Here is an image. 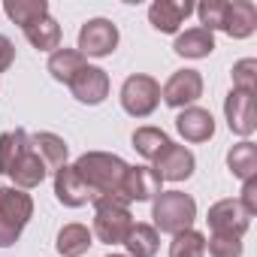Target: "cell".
Segmentation results:
<instances>
[{
	"label": "cell",
	"instance_id": "cell-1",
	"mask_svg": "<svg viewBox=\"0 0 257 257\" xmlns=\"http://www.w3.org/2000/svg\"><path fill=\"white\" fill-rule=\"evenodd\" d=\"M127 167L131 164H124L118 155L112 152H85L76 158L73 170L76 176L94 191V197H118L121 191V179L127 173ZM121 200V197H118Z\"/></svg>",
	"mask_w": 257,
	"mask_h": 257
},
{
	"label": "cell",
	"instance_id": "cell-2",
	"mask_svg": "<svg viewBox=\"0 0 257 257\" xmlns=\"http://www.w3.org/2000/svg\"><path fill=\"white\" fill-rule=\"evenodd\" d=\"M152 218H155L152 227L158 233L176 236V233L194 227V221H197V203L185 191H161L152 200Z\"/></svg>",
	"mask_w": 257,
	"mask_h": 257
},
{
	"label": "cell",
	"instance_id": "cell-3",
	"mask_svg": "<svg viewBox=\"0 0 257 257\" xmlns=\"http://www.w3.org/2000/svg\"><path fill=\"white\" fill-rule=\"evenodd\" d=\"M31 218H34V197L28 191L13 185L0 188V248L16 245Z\"/></svg>",
	"mask_w": 257,
	"mask_h": 257
},
{
	"label": "cell",
	"instance_id": "cell-4",
	"mask_svg": "<svg viewBox=\"0 0 257 257\" xmlns=\"http://www.w3.org/2000/svg\"><path fill=\"white\" fill-rule=\"evenodd\" d=\"M134 227V215L131 206L118 197H97L94 200V239H100L103 245H121L124 236Z\"/></svg>",
	"mask_w": 257,
	"mask_h": 257
},
{
	"label": "cell",
	"instance_id": "cell-5",
	"mask_svg": "<svg viewBox=\"0 0 257 257\" xmlns=\"http://www.w3.org/2000/svg\"><path fill=\"white\" fill-rule=\"evenodd\" d=\"M161 106V82L149 73H134L121 85V109L131 118H149Z\"/></svg>",
	"mask_w": 257,
	"mask_h": 257
},
{
	"label": "cell",
	"instance_id": "cell-6",
	"mask_svg": "<svg viewBox=\"0 0 257 257\" xmlns=\"http://www.w3.org/2000/svg\"><path fill=\"white\" fill-rule=\"evenodd\" d=\"M118 28L109 19H88L79 28V52L85 58H109L118 49Z\"/></svg>",
	"mask_w": 257,
	"mask_h": 257
},
{
	"label": "cell",
	"instance_id": "cell-7",
	"mask_svg": "<svg viewBox=\"0 0 257 257\" xmlns=\"http://www.w3.org/2000/svg\"><path fill=\"white\" fill-rule=\"evenodd\" d=\"M224 118H227V127L236 137L248 140L257 131V100H254V94L230 88V94L224 97Z\"/></svg>",
	"mask_w": 257,
	"mask_h": 257
},
{
	"label": "cell",
	"instance_id": "cell-8",
	"mask_svg": "<svg viewBox=\"0 0 257 257\" xmlns=\"http://www.w3.org/2000/svg\"><path fill=\"white\" fill-rule=\"evenodd\" d=\"M203 97V76L200 70H176L164 88H161V100L173 109H188V106H197V100Z\"/></svg>",
	"mask_w": 257,
	"mask_h": 257
},
{
	"label": "cell",
	"instance_id": "cell-9",
	"mask_svg": "<svg viewBox=\"0 0 257 257\" xmlns=\"http://www.w3.org/2000/svg\"><path fill=\"white\" fill-rule=\"evenodd\" d=\"M206 221H209V230L212 233H218V236H236V239H242L248 233V227H251V218L245 215V209L233 197L212 203Z\"/></svg>",
	"mask_w": 257,
	"mask_h": 257
},
{
	"label": "cell",
	"instance_id": "cell-10",
	"mask_svg": "<svg viewBox=\"0 0 257 257\" xmlns=\"http://www.w3.org/2000/svg\"><path fill=\"white\" fill-rule=\"evenodd\" d=\"M164 182H161V176L152 170V167H146V164H140V167H127V173H124V179H121V191H118V197L131 206V203H149V200H155L164 188H161Z\"/></svg>",
	"mask_w": 257,
	"mask_h": 257
},
{
	"label": "cell",
	"instance_id": "cell-11",
	"mask_svg": "<svg viewBox=\"0 0 257 257\" xmlns=\"http://www.w3.org/2000/svg\"><path fill=\"white\" fill-rule=\"evenodd\" d=\"M155 173L161 176V182H188L194 176V167H197V158L191 149L179 146V143H170L155 161H152Z\"/></svg>",
	"mask_w": 257,
	"mask_h": 257
},
{
	"label": "cell",
	"instance_id": "cell-12",
	"mask_svg": "<svg viewBox=\"0 0 257 257\" xmlns=\"http://www.w3.org/2000/svg\"><path fill=\"white\" fill-rule=\"evenodd\" d=\"M70 91H73V97H76L79 103H85V106H100V103L109 97V73H106L103 67L88 64V67H82V70L73 76Z\"/></svg>",
	"mask_w": 257,
	"mask_h": 257
},
{
	"label": "cell",
	"instance_id": "cell-13",
	"mask_svg": "<svg viewBox=\"0 0 257 257\" xmlns=\"http://www.w3.org/2000/svg\"><path fill=\"white\" fill-rule=\"evenodd\" d=\"M55 197H58V203L67 206V209H82V206H88V203L97 200L94 191L76 176L73 164H64L61 170H55Z\"/></svg>",
	"mask_w": 257,
	"mask_h": 257
},
{
	"label": "cell",
	"instance_id": "cell-14",
	"mask_svg": "<svg viewBox=\"0 0 257 257\" xmlns=\"http://www.w3.org/2000/svg\"><path fill=\"white\" fill-rule=\"evenodd\" d=\"M176 131L185 143H209L215 137V118L203 106H188L176 115Z\"/></svg>",
	"mask_w": 257,
	"mask_h": 257
},
{
	"label": "cell",
	"instance_id": "cell-15",
	"mask_svg": "<svg viewBox=\"0 0 257 257\" xmlns=\"http://www.w3.org/2000/svg\"><path fill=\"white\" fill-rule=\"evenodd\" d=\"M194 13L191 0H155L149 7V25L161 34H179V28Z\"/></svg>",
	"mask_w": 257,
	"mask_h": 257
},
{
	"label": "cell",
	"instance_id": "cell-16",
	"mask_svg": "<svg viewBox=\"0 0 257 257\" xmlns=\"http://www.w3.org/2000/svg\"><path fill=\"white\" fill-rule=\"evenodd\" d=\"M221 31L230 40H248L257 31V7L251 0H227V10H224V25Z\"/></svg>",
	"mask_w": 257,
	"mask_h": 257
},
{
	"label": "cell",
	"instance_id": "cell-17",
	"mask_svg": "<svg viewBox=\"0 0 257 257\" xmlns=\"http://www.w3.org/2000/svg\"><path fill=\"white\" fill-rule=\"evenodd\" d=\"M46 176H49V170H46L43 158L37 155V149H34V143H31V149L19 158V164L13 167V173H10L7 179L13 182V188L31 191V188H37V185H43V182H46Z\"/></svg>",
	"mask_w": 257,
	"mask_h": 257
},
{
	"label": "cell",
	"instance_id": "cell-18",
	"mask_svg": "<svg viewBox=\"0 0 257 257\" xmlns=\"http://www.w3.org/2000/svg\"><path fill=\"white\" fill-rule=\"evenodd\" d=\"M173 52L182 55V58H191V61H200V58H209L215 52V34L206 31V28H188L185 34H176V43H173Z\"/></svg>",
	"mask_w": 257,
	"mask_h": 257
},
{
	"label": "cell",
	"instance_id": "cell-19",
	"mask_svg": "<svg viewBox=\"0 0 257 257\" xmlns=\"http://www.w3.org/2000/svg\"><path fill=\"white\" fill-rule=\"evenodd\" d=\"M127 248V257H155L158 248H161V233L152 227V224H143V221H134L131 233L124 236L121 242Z\"/></svg>",
	"mask_w": 257,
	"mask_h": 257
},
{
	"label": "cell",
	"instance_id": "cell-20",
	"mask_svg": "<svg viewBox=\"0 0 257 257\" xmlns=\"http://www.w3.org/2000/svg\"><path fill=\"white\" fill-rule=\"evenodd\" d=\"M31 143H34V149H37V155L43 158V164H46V170H49V173H55V170H61V167L67 164L70 146H67L58 134L40 131V134H34V137H31Z\"/></svg>",
	"mask_w": 257,
	"mask_h": 257
},
{
	"label": "cell",
	"instance_id": "cell-21",
	"mask_svg": "<svg viewBox=\"0 0 257 257\" xmlns=\"http://www.w3.org/2000/svg\"><path fill=\"white\" fill-rule=\"evenodd\" d=\"M91 245H94V233L85 224H64L58 230L55 248L61 251V257H82V254H88Z\"/></svg>",
	"mask_w": 257,
	"mask_h": 257
},
{
	"label": "cell",
	"instance_id": "cell-22",
	"mask_svg": "<svg viewBox=\"0 0 257 257\" xmlns=\"http://www.w3.org/2000/svg\"><path fill=\"white\" fill-rule=\"evenodd\" d=\"M31 149V134L22 131V127H16V131H7L0 134V173L10 176L13 167L19 164V158Z\"/></svg>",
	"mask_w": 257,
	"mask_h": 257
},
{
	"label": "cell",
	"instance_id": "cell-23",
	"mask_svg": "<svg viewBox=\"0 0 257 257\" xmlns=\"http://www.w3.org/2000/svg\"><path fill=\"white\" fill-rule=\"evenodd\" d=\"M25 37H28V43H31L37 52H58L64 34H61V25H58L52 16H43L40 22H34V25L25 28Z\"/></svg>",
	"mask_w": 257,
	"mask_h": 257
},
{
	"label": "cell",
	"instance_id": "cell-24",
	"mask_svg": "<svg viewBox=\"0 0 257 257\" xmlns=\"http://www.w3.org/2000/svg\"><path fill=\"white\" fill-rule=\"evenodd\" d=\"M82 67H88V61H85V55H82L79 49H67V46H64V49H58V52L49 55V73H52L55 82L70 85L73 76H76Z\"/></svg>",
	"mask_w": 257,
	"mask_h": 257
},
{
	"label": "cell",
	"instance_id": "cell-25",
	"mask_svg": "<svg viewBox=\"0 0 257 257\" xmlns=\"http://www.w3.org/2000/svg\"><path fill=\"white\" fill-rule=\"evenodd\" d=\"M227 170L239 179V182H248L257 176V146L251 140H242L236 143L230 152H227Z\"/></svg>",
	"mask_w": 257,
	"mask_h": 257
},
{
	"label": "cell",
	"instance_id": "cell-26",
	"mask_svg": "<svg viewBox=\"0 0 257 257\" xmlns=\"http://www.w3.org/2000/svg\"><path fill=\"white\" fill-rule=\"evenodd\" d=\"M131 143H134V149H137L146 161H155L173 140L161 131V127H137L134 137H131Z\"/></svg>",
	"mask_w": 257,
	"mask_h": 257
},
{
	"label": "cell",
	"instance_id": "cell-27",
	"mask_svg": "<svg viewBox=\"0 0 257 257\" xmlns=\"http://www.w3.org/2000/svg\"><path fill=\"white\" fill-rule=\"evenodd\" d=\"M4 13L10 16V22L22 25V31L34 22H40L43 16H49V4L46 0H7Z\"/></svg>",
	"mask_w": 257,
	"mask_h": 257
},
{
	"label": "cell",
	"instance_id": "cell-28",
	"mask_svg": "<svg viewBox=\"0 0 257 257\" xmlns=\"http://www.w3.org/2000/svg\"><path fill=\"white\" fill-rule=\"evenodd\" d=\"M170 257H206V236L200 230H182L170 242Z\"/></svg>",
	"mask_w": 257,
	"mask_h": 257
},
{
	"label": "cell",
	"instance_id": "cell-29",
	"mask_svg": "<svg viewBox=\"0 0 257 257\" xmlns=\"http://www.w3.org/2000/svg\"><path fill=\"white\" fill-rule=\"evenodd\" d=\"M233 88L254 94V88H257V61L254 58H242L233 64Z\"/></svg>",
	"mask_w": 257,
	"mask_h": 257
},
{
	"label": "cell",
	"instance_id": "cell-30",
	"mask_svg": "<svg viewBox=\"0 0 257 257\" xmlns=\"http://www.w3.org/2000/svg\"><path fill=\"white\" fill-rule=\"evenodd\" d=\"M206 251L212 254V257H242V239H236V236H218V233H212L209 239H206Z\"/></svg>",
	"mask_w": 257,
	"mask_h": 257
},
{
	"label": "cell",
	"instance_id": "cell-31",
	"mask_svg": "<svg viewBox=\"0 0 257 257\" xmlns=\"http://www.w3.org/2000/svg\"><path fill=\"white\" fill-rule=\"evenodd\" d=\"M239 206L245 209V215H248V218H254V215H257V176H254V179H248V182H242Z\"/></svg>",
	"mask_w": 257,
	"mask_h": 257
},
{
	"label": "cell",
	"instance_id": "cell-32",
	"mask_svg": "<svg viewBox=\"0 0 257 257\" xmlns=\"http://www.w3.org/2000/svg\"><path fill=\"white\" fill-rule=\"evenodd\" d=\"M13 64H16V46H13L10 37L0 34V73H7Z\"/></svg>",
	"mask_w": 257,
	"mask_h": 257
},
{
	"label": "cell",
	"instance_id": "cell-33",
	"mask_svg": "<svg viewBox=\"0 0 257 257\" xmlns=\"http://www.w3.org/2000/svg\"><path fill=\"white\" fill-rule=\"evenodd\" d=\"M106 257H127V254H106Z\"/></svg>",
	"mask_w": 257,
	"mask_h": 257
}]
</instances>
